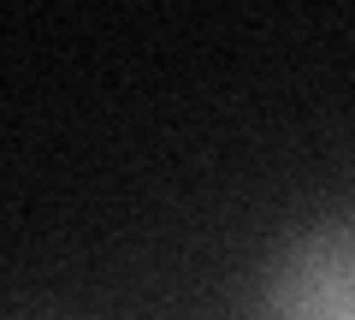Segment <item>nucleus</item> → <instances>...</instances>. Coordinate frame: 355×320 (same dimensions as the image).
Instances as JSON below:
<instances>
[{
	"instance_id": "f257e3e1",
	"label": "nucleus",
	"mask_w": 355,
	"mask_h": 320,
	"mask_svg": "<svg viewBox=\"0 0 355 320\" xmlns=\"http://www.w3.org/2000/svg\"><path fill=\"white\" fill-rule=\"evenodd\" d=\"M266 320H355V219L308 231L272 261Z\"/></svg>"
}]
</instances>
